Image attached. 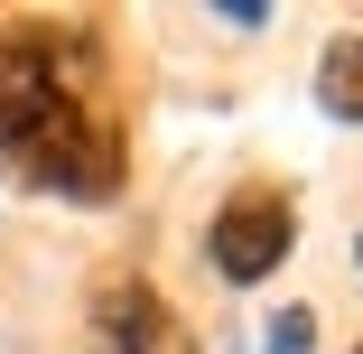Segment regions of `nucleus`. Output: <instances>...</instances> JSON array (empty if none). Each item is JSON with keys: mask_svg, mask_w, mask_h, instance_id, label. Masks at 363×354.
<instances>
[{"mask_svg": "<svg viewBox=\"0 0 363 354\" xmlns=\"http://www.w3.org/2000/svg\"><path fill=\"white\" fill-rule=\"evenodd\" d=\"M354 354H363V345H354Z\"/></svg>", "mask_w": 363, "mask_h": 354, "instance_id": "obj_7", "label": "nucleus"}, {"mask_svg": "<svg viewBox=\"0 0 363 354\" xmlns=\"http://www.w3.org/2000/svg\"><path fill=\"white\" fill-rule=\"evenodd\" d=\"M317 103H326V121H363V38L326 47V65H317Z\"/></svg>", "mask_w": 363, "mask_h": 354, "instance_id": "obj_4", "label": "nucleus"}, {"mask_svg": "<svg viewBox=\"0 0 363 354\" xmlns=\"http://www.w3.org/2000/svg\"><path fill=\"white\" fill-rule=\"evenodd\" d=\"M308 336H317L308 308H279V317H270V354H308Z\"/></svg>", "mask_w": 363, "mask_h": 354, "instance_id": "obj_5", "label": "nucleus"}, {"mask_svg": "<svg viewBox=\"0 0 363 354\" xmlns=\"http://www.w3.org/2000/svg\"><path fill=\"white\" fill-rule=\"evenodd\" d=\"M298 243V215H289L279 196H233L224 215H214V270L224 280H270Z\"/></svg>", "mask_w": 363, "mask_h": 354, "instance_id": "obj_2", "label": "nucleus"}, {"mask_svg": "<svg viewBox=\"0 0 363 354\" xmlns=\"http://www.w3.org/2000/svg\"><path fill=\"white\" fill-rule=\"evenodd\" d=\"M354 261H363V243H354Z\"/></svg>", "mask_w": 363, "mask_h": 354, "instance_id": "obj_6", "label": "nucleus"}, {"mask_svg": "<svg viewBox=\"0 0 363 354\" xmlns=\"http://www.w3.org/2000/svg\"><path fill=\"white\" fill-rule=\"evenodd\" d=\"M65 112V84H56V47L38 38H0V150L28 140L38 121Z\"/></svg>", "mask_w": 363, "mask_h": 354, "instance_id": "obj_3", "label": "nucleus"}, {"mask_svg": "<svg viewBox=\"0 0 363 354\" xmlns=\"http://www.w3.org/2000/svg\"><path fill=\"white\" fill-rule=\"evenodd\" d=\"M10 159H19L38 187H56V196H112L121 140H112L103 121H84V112H56V121H38L28 140H10Z\"/></svg>", "mask_w": 363, "mask_h": 354, "instance_id": "obj_1", "label": "nucleus"}]
</instances>
